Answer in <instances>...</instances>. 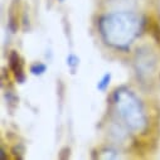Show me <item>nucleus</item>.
Returning <instances> with one entry per match:
<instances>
[{"instance_id": "f257e3e1", "label": "nucleus", "mask_w": 160, "mask_h": 160, "mask_svg": "<svg viewBox=\"0 0 160 160\" xmlns=\"http://www.w3.org/2000/svg\"><path fill=\"white\" fill-rule=\"evenodd\" d=\"M140 24V18L134 13H112L101 20V33L108 44L125 48L138 37Z\"/></svg>"}, {"instance_id": "f03ea898", "label": "nucleus", "mask_w": 160, "mask_h": 160, "mask_svg": "<svg viewBox=\"0 0 160 160\" xmlns=\"http://www.w3.org/2000/svg\"><path fill=\"white\" fill-rule=\"evenodd\" d=\"M115 103L124 122L135 131H141L146 126V117L139 100L128 90H120L115 95Z\"/></svg>"}, {"instance_id": "20e7f679", "label": "nucleus", "mask_w": 160, "mask_h": 160, "mask_svg": "<svg viewBox=\"0 0 160 160\" xmlns=\"http://www.w3.org/2000/svg\"><path fill=\"white\" fill-rule=\"evenodd\" d=\"M61 2H62V0H61Z\"/></svg>"}, {"instance_id": "7ed1b4c3", "label": "nucleus", "mask_w": 160, "mask_h": 160, "mask_svg": "<svg viewBox=\"0 0 160 160\" xmlns=\"http://www.w3.org/2000/svg\"><path fill=\"white\" fill-rule=\"evenodd\" d=\"M110 78H111V76H110V74H105V76L102 77V79L98 82L97 88H98V90H101V91L106 90V87H107V86H108V83H110Z\"/></svg>"}]
</instances>
